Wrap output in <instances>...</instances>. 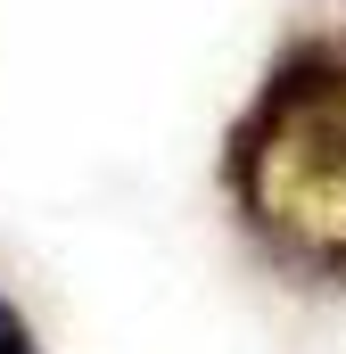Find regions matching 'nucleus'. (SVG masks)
Masks as SVG:
<instances>
[{
    "label": "nucleus",
    "instance_id": "2",
    "mask_svg": "<svg viewBox=\"0 0 346 354\" xmlns=\"http://www.w3.org/2000/svg\"><path fill=\"white\" fill-rule=\"evenodd\" d=\"M0 354H50L42 338H33V322L17 313V297H8V288H0Z\"/></svg>",
    "mask_w": 346,
    "mask_h": 354
},
{
    "label": "nucleus",
    "instance_id": "1",
    "mask_svg": "<svg viewBox=\"0 0 346 354\" xmlns=\"http://www.w3.org/2000/svg\"><path fill=\"white\" fill-rule=\"evenodd\" d=\"M231 206L272 264L346 280V50L313 41L264 75L231 132Z\"/></svg>",
    "mask_w": 346,
    "mask_h": 354
}]
</instances>
